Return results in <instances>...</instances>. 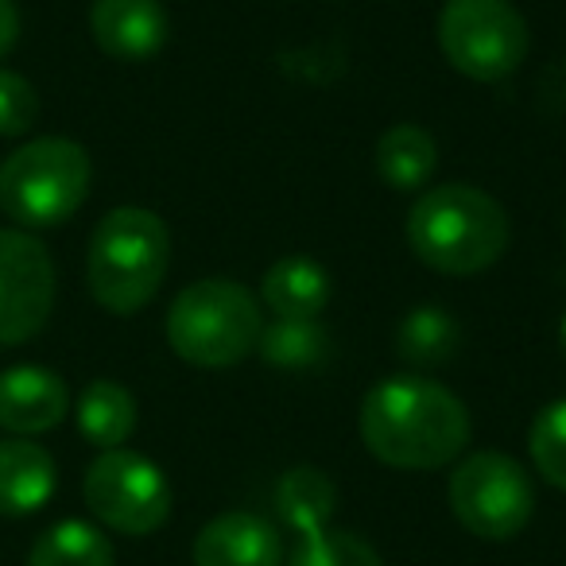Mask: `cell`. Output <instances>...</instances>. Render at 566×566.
I'll return each instance as SVG.
<instances>
[{"instance_id": "2e32d148", "label": "cell", "mask_w": 566, "mask_h": 566, "mask_svg": "<svg viewBox=\"0 0 566 566\" xmlns=\"http://www.w3.org/2000/svg\"><path fill=\"white\" fill-rule=\"evenodd\" d=\"M74 416H78L82 439L94 442L97 450H117L133 439L140 411H136V396L125 385H117V380H94V385L82 388Z\"/></svg>"}, {"instance_id": "277c9868", "label": "cell", "mask_w": 566, "mask_h": 566, "mask_svg": "<svg viewBox=\"0 0 566 566\" xmlns=\"http://www.w3.org/2000/svg\"><path fill=\"white\" fill-rule=\"evenodd\" d=\"M167 346L195 369H229L256 354L264 334L260 300L237 280L206 275L187 283L167 307Z\"/></svg>"}, {"instance_id": "8fae6325", "label": "cell", "mask_w": 566, "mask_h": 566, "mask_svg": "<svg viewBox=\"0 0 566 566\" xmlns=\"http://www.w3.org/2000/svg\"><path fill=\"white\" fill-rule=\"evenodd\" d=\"M167 9L159 0H94L90 32L117 63H148L167 43Z\"/></svg>"}, {"instance_id": "5b68a950", "label": "cell", "mask_w": 566, "mask_h": 566, "mask_svg": "<svg viewBox=\"0 0 566 566\" xmlns=\"http://www.w3.org/2000/svg\"><path fill=\"white\" fill-rule=\"evenodd\" d=\"M94 164L82 144L40 136L20 144L0 164V210L24 229H55L90 198Z\"/></svg>"}, {"instance_id": "ffe728a7", "label": "cell", "mask_w": 566, "mask_h": 566, "mask_svg": "<svg viewBox=\"0 0 566 566\" xmlns=\"http://www.w3.org/2000/svg\"><path fill=\"white\" fill-rule=\"evenodd\" d=\"M260 357L275 369H311L326 354V331L318 323H300V318H275L260 334Z\"/></svg>"}, {"instance_id": "30bf717a", "label": "cell", "mask_w": 566, "mask_h": 566, "mask_svg": "<svg viewBox=\"0 0 566 566\" xmlns=\"http://www.w3.org/2000/svg\"><path fill=\"white\" fill-rule=\"evenodd\" d=\"M71 411V388L48 365H12L0 373V427L17 439L48 434Z\"/></svg>"}, {"instance_id": "cb8c5ba5", "label": "cell", "mask_w": 566, "mask_h": 566, "mask_svg": "<svg viewBox=\"0 0 566 566\" xmlns=\"http://www.w3.org/2000/svg\"><path fill=\"white\" fill-rule=\"evenodd\" d=\"M20 40V9L17 0H0V59H9V51Z\"/></svg>"}, {"instance_id": "5bb4252c", "label": "cell", "mask_w": 566, "mask_h": 566, "mask_svg": "<svg viewBox=\"0 0 566 566\" xmlns=\"http://www.w3.org/2000/svg\"><path fill=\"white\" fill-rule=\"evenodd\" d=\"M260 303L275 318L318 323V315L331 303V275L311 256H283L260 280Z\"/></svg>"}, {"instance_id": "9a60e30c", "label": "cell", "mask_w": 566, "mask_h": 566, "mask_svg": "<svg viewBox=\"0 0 566 566\" xmlns=\"http://www.w3.org/2000/svg\"><path fill=\"white\" fill-rule=\"evenodd\" d=\"M439 167V144L416 120H400L377 140V175L392 190H427Z\"/></svg>"}, {"instance_id": "ac0fdd59", "label": "cell", "mask_w": 566, "mask_h": 566, "mask_svg": "<svg viewBox=\"0 0 566 566\" xmlns=\"http://www.w3.org/2000/svg\"><path fill=\"white\" fill-rule=\"evenodd\" d=\"M28 566H117L113 543L86 520H59L28 551Z\"/></svg>"}, {"instance_id": "9c48e42d", "label": "cell", "mask_w": 566, "mask_h": 566, "mask_svg": "<svg viewBox=\"0 0 566 566\" xmlns=\"http://www.w3.org/2000/svg\"><path fill=\"white\" fill-rule=\"evenodd\" d=\"M55 260L28 229H0V346H24L55 307Z\"/></svg>"}, {"instance_id": "8992f818", "label": "cell", "mask_w": 566, "mask_h": 566, "mask_svg": "<svg viewBox=\"0 0 566 566\" xmlns=\"http://www.w3.org/2000/svg\"><path fill=\"white\" fill-rule=\"evenodd\" d=\"M439 51L473 82H504L532 51L527 20L512 0H447L439 9Z\"/></svg>"}, {"instance_id": "7a4b0ae2", "label": "cell", "mask_w": 566, "mask_h": 566, "mask_svg": "<svg viewBox=\"0 0 566 566\" xmlns=\"http://www.w3.org/2000/svg\"><path fill=\"white\" fill-rule=\"evenodd\" d=\"M408 249L419 264L442 275H478L509 249V210L473 182H442L416 198L408 210Z\"/></svg>"}, {"instance_id": "e0dca14e", "label": "cell", "mask_w": 566, "mask_h": 566, "mask_svg": "<svg viewBox=\"0 0 566 566\" xmlns=\"http://www.w3.org/2000/svg\"><path fill=\"white\" fill-rule=\"evenodd\" d=\"M338 509V489L315 465H295L275 485V512L292 532L311 535L331 527V516Z\"/></svg>"}, {"instance_id": "ba28073f", "label": "cell", "mask_w": 566, "mask_h": 566, "mask_svg": "<svg viewBox=\"0 0 566 566\" xmlns=\"http://www.w3.org/2000/svg\"><path fill=\"white\" fill-rule=\"evenodd\" d=\"M86 509L120 535H151L171 516V485L151 458L136 450H102L82 478Z\"/></svg>"}, {"instance_id": "4fadbf2b", "label": "cell", "mask_w": 566, "mask_h": 566, "mask_svg": "<svg viewBox=\"0 0 566 566\" xmlns=\"http://www.w3.org/2000/svg\"><path fill=\"white\" fill-rule=\"evenodd\" d=\"M55 458L32 439L0 442V516H32L55 496Z\"/></svg>"}, {"instance_id": "603a6c76", "label": "cell", "mask_w": 566, "mask_h": 566, "mask_svg": "<svg viewBox=\"0 0 566 566\" xmlns=\"http://www.w3.org/2000/svg\"><path fill=\"white\" fill-rule=\"evenodd\" d=\"M40 120V94L17 71H0V136H28Z\"/></svg>"}, {"instance_id": "44dd1931", "label": "cell", "mask_w": 566, "mask_h": 566, "mask_svg": "<svg viewBox=\"0 0 566 566\" xmlns=\"http://www.w3.org/2000/svg\"><path fill=\"white\" fill-rule=\"evenodd\" d=\"M527 454L547 485L566 493V396L539 411L527 431Z\"/></svg>"}, {"instance_id": "d4e9b609", "label": "cell", "mask_w": 566, "mask_h": 566, "mask_svg": "<svg viewBox=\"0 0 566 566\" xmlns=\"http://www.w3.org/2000/svg\"><path fill=\"white\" fill-rule=\"evenodd\" d=\"M558 346H563V357H566V315H563V323H558Z\"/></svg>"}, {"instance_id": "d6986e66", "label": "cell", "mask_w": 566, "mask_h": 566, "mask_svg": "<svg viewBox=\"0 0 566 566\" xmlns=\"http://www.w3.org/2000/svg\"><path fill=\"white\" fill-rule=\"evenodd\" d=\"M458 342H462V331H458L454 315H447L434 303H423L400 323L396 354L411 369H434V365L450 361L458 354Z\"/></svg>"}, {"instance_id": "7402d4cb", "label": "cell", "mask_w": 566, "mask_h": 566, "mask_svg": "<svg viewBox=\"0 0 566 566\" xmlns=\"http://www.w3.org/2000/svg\"><path fill=\"white\" fill-rule=\"evenodd\" d=\"M287 566H385V563H380V555L361 535L323 527V532L300 535Z\"/></svg>"}, {"instance_id": "3957f363", "label": "cell", "mask_w": 566, "mask_h": 566, "mask_svg": "<svg viewBox=\"0 0 566 566\" xmlns=\"http://www.w3.org/2000/svg\"><path fill=\"white\" fill-rule=\"evenodd\" d=\"M171 268V229L144 206H117L94 226L86 249V283L97 307L136 315L159 295Z\"/></svg>"}, {"instance_id": "52a82bcc", "label": "cell", "mask_w": 566, "mask_h": 566, "mask_svg": "<svg viewBox=\"0 0 566 566\" xmlns=\"http://www.w3.org/2000/svg\"><path fill=\"white\" fill-rule=\"evenodd\" d=\"M450 509L470 535L504 543L520 535L535 516V485L527 470L501 450L465 454L450 473Z\"/></svg>"}, {"instance_id": "7c38bea8", "label": "cell", "mask_w": 566, "mask_h": 566, "mask_svg": "<svg viewBox=\"0 0 566 566\" xmlns=\"http://www.w3.org/2000/svg\"><path fill=\"white\" fill-rule=\"evenodd\" d=\"M283 535L256 512H221L195 535V566H283Z\"/></svg>"}, {"instance_id": "6da1fadb", "label": "cell", "mask_w": 566, "mask_h": 566, "mask_svg": "<svg viewBox=\"0 0 566 566\" xmlns=\"http://www.w3.org/2000/svg\"><path fill=\"white\" fill-rule=\"evenodd\" d=\"M357 431L388 470H442L470 447V408L439 380L403 373L365 392Z\"/></svg>"}]
</instances>
